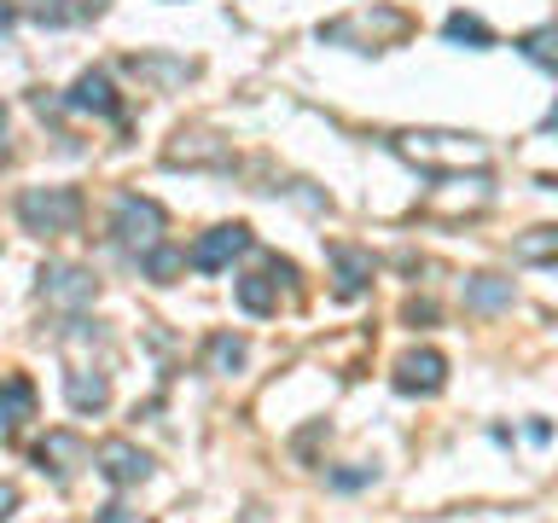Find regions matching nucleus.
I'll list each match as a JSON object with an SVG mask.
<instances>
[{"mask_svg": "<svg viewBox=\"0 0 558 523\" xmlns=\"http://www.w3.org/2000/svg\"><path fill=\"white\" fill-rule=\"evenodd\" d=\"M12 512H17V488H12V483H0V523H7Z\"/></svg>", "mask_w": 558, "mask_h": 523, "instance_id": "obj_26", "label": "nucleus"}, {"mask_svg": "<svg viewBox=\"0 0 558 523\" xmlns=\"http://www.w3.org/2000/svg\"><path fill=\"white\" fill-rule=\"evenodd\" d=\"M41 296L52 308H82V303L99 296V279L87 268H70V262H47L41 268Z\"/></svg>", "mask_w": 558, "mask_h": 523, "instance_id": "obj_5", "label": "nucleus"}, {"mask_svg": "<svg viewBox=\"0 0 558 523\" xmlns=\"http://www.w3.org/2000/svg\"><path fill=\"white\" fill-rule=\"evenodd\" d=\"M35 418V384L24 373H12V378H0V430L17 436Z\"/></svg>", "mask_w": 558, "mask_h": 523, "instance_id": "obj_12", "label": "nucleus"}, {"mask_svg": "<svg viewBox=\"0 0 558 523\" xmlns=\"http://www.w3.org/2000/svg\"><path fill=\"white\" fill-rule=\"evenodd\" d=\"M442 35H448V41H453V47H471V52H483V47H495V29H488V24H483V17H477V12H453V17H448V24H442Z\"/></svg>", "mask_w": 558, "mask_h": 523, "instance_id": "obj_18", "label": "nucleus"}, {"mask_svg": "<svg viewBox=\"0 0 558 523\" xmlns=\"http://www.w3.org/2000/svg\"><path fill=\"white\" fill-rule=\"evenodd\" d=\"M361 483H373V465H361V471H331V488H361Z\"/></svg>", "mask_w": 558, "mask_h": 523, "instance_id": "obj_24", "label": "nucleus"}, {"mask_svg": "<svg viewBox=\"0 0 558 523\" xmlns=\"http://www.w3.org/2000/svg\"><path fill=\"white\" fill-rule=\"evenodd\" d=\"M244 355H251V349H244V338H233V331H216V338H209V373H239Z\"/></svg>", "mask_w": 558, "mask_h": 523, "instance_id": "obj_21", "label": "nucleus"}, {"mask_svg": "<svg viewBox=\"0 0 558 523\" xmlns=\"http://www.w3.org/2000/svg\"><path fill=\"white\" fill-rule=\"evenodd\" d=\"M140 268H146L151 279H174V273L186 268V256H181V251H169V244H157V251L140 256Z\"/></svg>", "mask_w": 558, "mask_h": 523, "instance_id": "obj_22", "label": "nucleus"}, {"mask_svg": "<svg viewBox=\"0 0 558 523\" xmlns=\"http://www.w3.org/2000/svg\"><path fill=\"white\" fill-rule=\"evenodd\" d=\"M401 314H408V320H436V303H408Z\"/></svg>", "mask_w": 558, "mask_h": 523, "instance_id": "obj_27", "label": "nucleus"}, {"mask_svg": "<svg viewBox=\"0 0 558 523\" xmlns=\"http://www.w3.org/2000/svg\"><path fill=\"white\" fill-rule=\"evenodd\" d=\"M512 256L518 262H558V227H530V233H518L512 239Z\"/></svg>", "mask_w": 558, "mask_h": 523, "instance_id": "obj_20", "label": "nucleus"}, {"mask_svg": "<svg viewBox=\"0 0 558 523\" xmlns=\"http://www.w3.org/2000/svg\"><path fill=\"white\" fill-rule=\"evenodd\" d=\"M64 396L76 413H99L105 401H111V378L99 373V366H70L64 373Z\"/></svg>", "mask_w": 558, "mask_h": 523, "instance_id": "obj_13", "label": "nucleus"}, {"mask_svg": "<svg viewBox=\"0 0 558 523\" xmlns=\"http://www.w3.org/2000/svg\"><path fill=\"white\" fill-rule=\"evenodd\" d=\"M169 163H233V151H227L221 139H209V134H181L169 146Z\"/></svg>", "mask_w": 558, "mask_h": 523, "instance_id": "obj_17", "label": "nucleus"}, {"mask_svg": "<svg viewBox=\"0 0 558 523\" xmlns=\"http://www.w3.org/2000/svg\"><path fill=\"white\" fill-rule=\"evenodd\" d=\"M17 24V7H12V0H0V35H7Z\"/></svg>", "mask_w": 558, "mask_h": 523, "instance_id": "obj_28", "label": "nucleus"}, {"mask_svg": "<svg viewBox=\"0 0 558 523\" xmlns=\"http://www.w3.org/2000/svg\"><path fill=\"white\" fill-rule=\"evenodd\" d=\"M233 296H239L244 314H274L279 308V279L274 273H244L233 285Z\"/></svg>", "mask_w": 558, "mask_h": 523, "instance_id": "obj_16", "label": "nucleus"}, {"mask_svg": "<svg viewBox=\"0 0 558 523\" xmlns=\"http://www.w3.org/2000/svg\"><path fill=\"white\" fill-rule=\"evenodd\" d=\"M0 163H7V111H0Z\"/></svg>", "mask_w": 558, "mask_h": 523, "instance_id": "obj_29", "label": "nucleus"}, {"mask_svg": "<svg viewBox=\"0 0 558 523\" xmlns=\"http://www.w3.org/2000/svg\"><path fill=\"white\" fill-rule=\"evenodd\" d=\"M541 129H547V134H558V105H553V111H547V122H541Z\"/></svg>", "mask_w": 558, "mask_h": 523, "instance_id": "obj_30", "label": "nucleus"}, {"mask_svg": "<svg viewBox=\"0 0 558 523\" xmlns=\"http://www.w3.org/2000/svg\"><path fill=\"white\" fill-rule=\"evenodd\" d=\"M465 308H471V314H500V308H512V279H500V273H471V279H465Z\"/></svg>", "mask_w": 558, "mask_h": 523, "instance_id": "obj_15", "label": "nucleus"}, {"mask_svg": "<svg viewBox=\"0 0 558 523\" xmlns=\"http://www.w3.org/2000/svg\"><path fill=\"white\" fill-rule=\"evenodd\" d=\"M448 384V361L436 355V349H408V355L396 361V390L401 396H436Z\"/></svg>", "mask_w": 558, "mask_h": 523, "instance_id": "obj_7", "label": "nucleus"}, {"mask_svg": "<svg viewBox=\"0 0 558 523\" xmlns=\"http://www.w3.org/2000/svg\"><path fill=\"white\" fill-rule=\"evenodd\" d=\"M87 460H94V448L76 430H47V442H35V465L52 471V483H70L76 465H87Z\"/></svg>", "mask_w": 558, "mask_h": 523, "instance_id": "obj_6", "label": "nucleus"}, {"mask_svg": "<svg viewBox=\"0 0 558 523\" xmlns=\"http://www.w3.org/2000/svg\"><path fill=\"white\" fill-rule=\"evenodd\" d=\"M64 105H70V111H94V117H117V111H122V105H117V87H111V76H105V70H82V76L70 82Z\"/></svg>", "mask_w": 558, "mask_h": 523, "instance_id": "obj_8", "label": "nucleus"}, {"mask_svg": "<svg viewBox=\"0 0 558 523\" xmlns=\"http://www.w3.org/2000/svg\"><path fill=\"white\" fill-rule=\"evenodd\" d=\"M17 221H24L29 233H41V239L76 233V221H82L76 186H29L24 198H17Z\"/></svg>", "mask_w": 558, "mask_h": 523, "instance_id": "obj_2", "label": "nucleus"}, {"mask_svg": "<svg viewBox=\"0 0 558 523\" xmlns=\"http://www.w3.org/2000/svg\"><path fill=\"white\" fill-rule=\"evenodd\" d=\"M94 523H140V512H129V506H105Z\"/></svg>", "mask_w": 558, "mask_h": 523, "instance_id": "obj_25", "label": "nucleus"}, {"mask_svg": "<svg viewBox=\"0 0 558 523\" xmlns=\"http://www.w3.org/2000/svg\"><path fill=\"white\" fill-rule=\"evenodd\" d=\"M129 76L151 82V87H181V82L198 76V64H192V59H157V52H134V59H129Z\"/></svg>", "mask_w": 558, "mask_h": 523, "instance_id": "obj_14", "label": "nucleus"}, {"mask_svg": "<svg viewBox=\"0 0 558 523\" xmlns=\"http://www.w3.org/2000/svg\"><path fill=\"white\" fill-rule=\"evenodd\" d=\"M390 146L408 157V163H418L425 174H465V169L488 163L483 139L477 134H453V129H408V134H396Z\"/></svg>", "mask_w": 558, "mask_h": 523, "instance_id": "obj_1", "label": "nucleus"}, {"mask_svg": "<svg viewBox=\"0 0 558 523\" xmlns=\"http://www.w3.org/2000/svg\"><path fill=\"white\" fill-rule=\"evenodd\" d=\"M163 227H169L163 204H157V198H140V192H122L117 209H111V239L122 244V251H134V256L157 251V244H163Z\"/></svg>", "mask_w": 558, "mask_h": 523, "instance_id": "obj_3", "label": "nucleus"}, {"mask_svg": "<svg viewBox=\"0 0 558 523\" xmlns=\"http://www.w3.org/2000/svg\"><path fill=\"white\" fill-rule=\"evenodd\" d=\"M331 273H338V291L343 303L349 296H361L366 285H373V273H378V262H373V251H355V244H338V251H331Z\"/></svg>", "mask_w": 558, "mask_h": 523, "instance_id": "obj_9", "label": "nucleus"}, {"mask_svg": "<svg viewBox=\"0 0 558 523\" xmlns=\"http://www.w3.org/2000/svg\"><path fill=\"white\" fill-rule=\"evenodd\" d=\"M99 471H105V477H111L117 488H134V483L151 477V460H146V453H140L134 442H122V436H117V442L99 448Z\"/></svg>", "mask_w": 558, "mask_h": 523, "instance_id": "obj_10", "label": "nucleus"}, {"mask_svg": "<svg viewBox=\"0 0 558 523\" xmlns=\"http://www.w3.org/2000/svg\"><path fill=\"white\" fill-rule=\"evenodd\" d=\"M29 12L41 17V24H52V29H59L64 17H70V12H64V0H29Z\"/></svg>", "mask_w": 558, "mask_h": 523, "instance_id": "obj_23", "label": "nucleus"}, {"mask_svg": "<svg viewBox=\"0 0 558 523\" xmlns=\"http://www.w3.org/2000/svg\"><path fill=\"white\" fill-rule=\"evenodd\" d=\"M355 35H373V47L384 41V35H408V17L401 12H378V17H343V24H326L320 41H355Z\"/></svg>", "mask_w": 558, "mask_h": 523, "instance_id": "obj_11", "label": "nucleus"}, {"mask_svg": "<svg viewBox=\"0 0 558 523\" xmlns=\"http://www.w3.org/2000/svg\"><path fill=\"white\" fill-rule=\"evenodd\" d=\"M518 52L541 70H558V24H541V29H523L518 35Z\"/></svg>", "mask_w": 558, "mask_h": 523, "instance_id": "obj_19", "label": "nucleus"}, {"mask_svg": "<svg viewBox=\"0 0 558 523\" xmlns=\"http://www.w3.org/2000/svg\"><path fill=\"white\" fill-rule=\"evenodd\" d=\"M244 251H251V227H244V221H227V227H209V233L186 251V262H192L198 273H221L227 262L244 256Z\"/></svg>", "mask_w": 558, "mask_h": 523, "instance_id": "obj_4", "label": "nucleus"}]
</instances>
